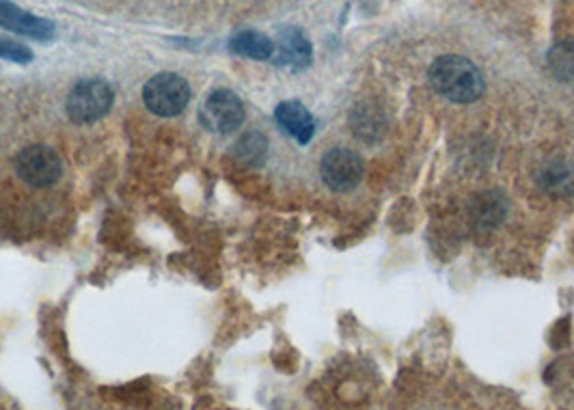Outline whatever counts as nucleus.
<instances>
[{"mask_svg": "<svg viewBox=\"0 0 574 410\" xmlns=\"http://www.w3.org/2000/svg\"><path fill=\"white\" fill-rule=\"evenodd\" d=\"M430 85L445 100L456 104H471L482 98L484 76L477 65L456 54H445L430 65Z\"/></svg>", "mask_w": 574, "mask_h": 410, "instance_id": "obj_1", "label": "nucleus"}, {"mask_svg": "<svg viewBox=\"0 0 574 410\" xmlns=\"http://www.w3.org/2000/svg\"><path fill=\"white\" fill-rule=\"evenodd\" d=\"M113 106V87L102 78L82 80L67 95L65 111L74 123H93L102 119Z\"/></svg>", "mask_w": 574, "mask_h": 410, "instance_id": "obj_2", "label": "nucleus"}, {"mask_svg": "<svg viewBox=\"0 0 574 410\" xmlns=\"http://www.w3.org/2000/svg\"><path fill=\"white\" fill-rule=\"evenodd\" d=\"M145 106L158 117L180 115L190 102V85L177 74L164 72L154 76L143 89Z\"/></svg>", "mask_w": 574, "mask_h": 410, "instance_id": "obj_3", "label": "nucleus"}, {"mask_svg": "<svg viewBox=\"0 0 574 410\" xmlns=\"http://www.w3.org/2000/svg\"><path fill=\"white\" fill-rule=\"evenodd\" d=\"M199 119L205 130L214 134H231L236 132L244 121V106L242 100L234 91L216 89L208 95L199 108Z\"/></svg>", "mask_w": 574, "mask_h": 410, "instance_id": "obj_4", "label": "nucleus"}, {"mask_svg": "<svg viewBox=\"0 0 574 410\" xmlns=\"http://www.w3.org/2000/svg\"><path fill=\"white\" fill-rule=\"evenodd\" d=\"M16 171L20 180L35 188H46L61 177L63 164L59 154L46 145L24 147L16 158Z\"/></svg>", "mask_w": 574, "mask_h": 410, "instance_id": "obj_5", "label": "nucleus"}, {"mask_svg": "<svg viewBox=\"0 0 574 410\" xmlns=\"http://www.w3.org/2000/svg\"><path fill=\"white\" fill-rule=\"evenodd\" d=\"M324 184L335 193H350L363 180V160L350 149H331L320 164Z\"/></svg>", "mask_w": 574, "mask_h": 410, "instance_id": "obj_6", "label": "nucleus"}, {"mask_svg": "<svg viewBox=\"0 0 574 410\" xmlns=\"http://www.w3.org/2000/svg\"><path fill=\"white\" fill-rule=\"evenodd\" d=\"M272 61L277 67H287L292 72H300L311 63V44L305 33L296 26H287L279 33V41L272 52Z\"/></svg>", "mask_w": 574, "mask_h": 410, "instance_id": "obj_7", "label": "nucleus"}, {"mask_svg": "<svg viewBox=\"0 0 574 410\" xmlns=\"http://www.w3.org/2000/svg\"><path fill=\"white\" fill-rule=\"evenodd\" d=\"M0 26L16 35L33 37L39 41L50 39L54 33L52 22L16 7L11 0H0Z\"/></svg>", "mask_w": 574, "mask_h": 410, "instance_id": "obj_8", "label": "nucleus"}, {"mask_svg": "<svg viewBox=\"0 0 574 410\" xmlns=\"http://www.w3.org/2000/svg\"><path fill=\"white\" fill-rule=\"evenodd\" d=\"M275 117L279 126L294 136L300 145H307L311 141L313 132H316V121H313L311 113L300 102H283L277 106Z\"/></svg>", "mask_w": 574, "mask_h": 410, "instance_id": "obj_9", "label": "nucleus"}, {"mask_svg": "<svg viewBox=\"0 0 574 410\" xmlns=\"http://www.w3.org/2000/svg\"><path fill=\"white\" fill-rule=\"evenodd\" d=\"M350 126L363 143H378L387 132L385 113L372 102H361L354 106L350 115Z\"/></svg>", "mask_w": 574, "mask_h": 410, "instance_id": "obj_10", "label": "nucleus"}, {"mask_svg": "<svg viewBox=\"0 0 574 410\" xmlns=\"http://www.w3.org/2000/svg\"><path fill=\"white\" fill-rule=\"evenodd\" d=\"M471 216L480 229L497 227L508 216V199L499 190H486V193H480L473 199Z\"/></svg>", "mask_w": 574, "mask_h": 410, "instance_id": "obj_11", "label": "nucleus"}, {"mask_svg": "<svg viewBox=\"0 0 574 410\" xmlns=\"http://www.w3.org/2000/svg\"><path fill=\"white\" fill-rule=\"evenodd\" d=\"M229 50L238 54V57H244V59L268 61V59H272V52H275V44H272V39L266 37L264 33L240 31L231 37Z\"/></svg>", "mask_w": 574, "mask_h": 410, "instance_id": "obj_12", "label": "nucleus"}, {"mask_svg": "<svg viewBox=\"0 0 574 410\" xmlns=\"http://www.w3.org/2000/svg\"><path fill=\"white\" fill-rule=\"evenodd\" d=\"M540 186L553 197L574 195V169L566 162H551L540 171Z\"/></svg>", "mask_w": 574, "mask_h": 410, "instance_id": "obj_13", "label": "nucleus"}, {"mask_svg": "<svg viewBox=\"0 0 574 410\" xmlns=\"http://www.w3.org/2000/svg\"><path fill=\"white\" fill-rule=\"evenodd\" d=\"M268 156V141L262 132H246L234 147V158L246 167H259Z\"/></svg>", "mask_w": 574, "mask_h": 410, "instance_id": "obj_14", "label": "nucleus"}, {"mask_svg": "<svg viewBox=\"0 0 574 410\" xmlns=\"http://www.w3.org/2000/svg\"><path fill=\"white\" fill-rule=\"evenodd\" d=\"M549 70L559 82L574 85V39H564L551 48Z\"/></svg>", "mask_w": 574, "mask_h": 410, "instance_id": "obj_15", "label": "nucleus"}, {"mask_svg": "<svg viewBox=\"0 0 574 410\" xmlns=\"http://www.w3.org/2000/svg\"><path fill=\"white\" fill-rule=\"evenodd\" d=\"M0 59H7L13 63H31L33 52H31V48H26L16 39L0 37Z\"/></svg>", "mask_w": 574, "mask_h": 410, "instance_id": "obj_16", "label": "nucleus"}]
</instances>
